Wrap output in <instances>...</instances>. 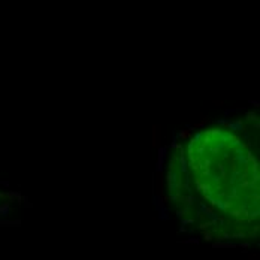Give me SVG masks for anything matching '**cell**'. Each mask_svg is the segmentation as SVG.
I'll return each instance as SVG.
<instances>
[{"label": "cell", "mask_w": 260, "mask_h": 260, "mask_svg": "<svg viewBox=\"0 0 260 260\" xmlns=\"http://www.w3.org/2000/svg\"><path fill=\"white\" fill-rule=\"evenodd\" d=\"M188 164L197 190L211 205L235 218L257 217V163L241 138L224 129L199 133L188 151Z\"/></svg>", "instance_id": "6da1fadb"}]
</instances>
